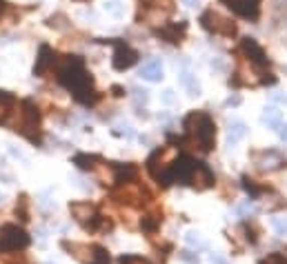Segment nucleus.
I'll return each instance as SVG.
<instances>
[{"label":"nucleus","mask_w":287,"mask_h":264,"mask_svg":"<svg viewBox=\"0 0 287 264\" xmlns=\"http://www.w3.org/2000/svg\"><path fill=\"white\" fill-rule=\"evenodd\" d=\"M58 80L67 89L74 91V98L83 105H94L98 100V93L94 89V80L87 74L83 60L78 56H65V62L58 69Z\"/></svg>","instance_id":"f257e3e1"},{"label":"nucleus","mask_w":287,"mask_h":264,"mask_svg":"<svg viewBox=\"0 0 287 264\" xmlns=\"http://www.w3.org/2000/svg\"><path fill=\"white\" fill-rule=\"evenodd\" d=\"M183 124H185L187 140L198 149V151H203V153L212 151L214 140H216V127H214V120H212L209 113L192 111Z\"/></svg>","instance_id":"f03ea898"},{"label":"nucleus","mask_w":287,"mask_h":264,"mask_svg":"<svg viewBox=\"0 0 287 264\" xmlns=\"http://www.w3.org/2000/svg\"><path fill=\"white\" fill-rule=\"evenodd\" d=\"M176 160H178L176 147H161L158 151H154L152 158L147 160V169H150L152 178L163 184H169V173H172V167Z\"/></svg>","instance_id":"7ed1b4c3"},{"label":"nucleus","mask_w":287,"mask_h":264,"mask_svg":"<svg viewBox=\"0 0 287 264\" xmlns=\"http://www.w3.org/2000/svg\"><path fill=\"white\" fill-rule=\"evenodd\" d=\"M29 244V235L16 224H5L0 229V253H14Z\"/></svg>","instance_id":"20e7f679"},{"label":"nucleus","mask_w":287,"mask_h":264,"mask_svg":"<svg viewBox=\"0 0 287 264\" xmlns=\"http://www.w3.org/2000/svg\"><path fill=\"white\" fill-rule=\"evenodd\" d=\"M201 23L203 27L212 34H218V36H234L236 34V25L227 18V16L214 12V9H207L203 16H201Z\"/></svg>","instance_id":"39448f33"},{"label":"nucleus","mask_w":287,"mask_h":264,"mask_svg":"<svg viewBox=\"0 0 287 264\" xmlns=\"http://www.w3.org/2000/svg\"><path fill=\"white\" fill-rule=\"evenodd\" d=\"M38 124H40V113L38 107H34V102L25 100L23 102V111H20V122L16 124V131L25 133L27 138H36L34 131H38Z\"/></svg>","instance_id":"423d86ee"},{"label":"nucleus","mask_w":287,"mask_h":264,"mask_svg":"<svg viewBox=\"0 0 287 264\" xmlns=\"http://www.w3.org/2000/svg\"><path fill=\"white\" fill-rule=\"evenodd\" d=\"M69 211L71 215H74L76 222H80V224L85 226H91V229H98V222H100V215L96 213V206L91 204V202H74V204H69Z\"/></svg>","instance_id":"0eeeda50"},{"label":"nucleus","mask_w":287,"mask_h":264,"mask_svg":"<svg viewBox=\"0 0 287 264\" xmlns=\"http://www.w3.org/2000/svg\"><path fill=\"white\" fill-rule=\"evenodd\" d=\"M116 49H114V58H111V67L116 71H125L129 67H134L138 62V51L131 49L127 43H114Z\"/></svg>","instance_id":"6e6552de"},{"label":"nucleus","mask_w":287,"mask_h":264,"mask_svg":"<svg viewBox=\"0 0 287 264\" xmlns=\"http://www.w3.org/2000/svg\"><path fill=\"white\" fill-rule=\"evenodd\" d=\"M240 51H243L245 58L249 60V65L258 67L260 71L269 67V60H267V56H265L263 47L256 43L254 38H243V43H240Z\"/></svg>","instance_id":"1a4fd4ad"},{"label":"nucleus","mask_w":287,"mask_h":264,"mask_svg":"<svg viewBox=\"0 0 287 264\" xmlns=\"http://www.w3.org/2000/svg\"><path fill=\"white\" fill-rule=\"evenodd\" d=\"M254 162L263 171H276L287 167V158L280 151H276V149H265V151L254 153Z\"/></svg>","instance_id":"9d476101"},{"label":"nucleus","mask_w":287,"mask_h":264,"mask_svg":"<svg viewBox=\"0 0 287 264\" xmlns=\"http://www.w3.org/2000/svg\"><path fill=\"white\" fill-rule=\"evenodd\" d=\"M229 9L234 14L243 16V18H249V20H256L258 18V12H260V0H227Z\"/></svg>","instance_id":"9b49d317"},{"label":"nucleus","mask_w":287,"mask_h":264,"mask_svg":"<svg viewBox=\"0 0 287 264\" xmlns=\"http://www.w3.org/2000/svg\"><path fill=\"white\" fill-rule=\"evenodd\" d=\"M189 184H192L196 191H205V189H209V186L214 184V175H212V171L205 167L203 162H196V167H194V171H192V178H189Z\"/></svg>","instance_id":"f8f14e48"},{"label":"nucleus","mask_w":287,"mask_h":264,"mask_svg":"<svg viewBox=\"0 0 287 264\" xmlns=\"http://www.w3.org/2000/svg\"><path fill=\"white\" fill-rule=\"evenodd\" d=\"M138 76L142 78V80L147 82H161L163 80V62L161 60H147L145 65L140 67V71H138Z\"/></svg>","instance_id":"ddd939ff"},{"label":"nucleus","mask_w":287,"mask_h":264,"mask_svg":"<svg viewBox=\"0 0 287 264\" xmlns=\"http://www.w3.org/2000/svg\"><path fill=\"white\" fill-rule=\"evenodd\" d=\"M51 65H54V51H51L47 45H43V47H40L38 62H36V67H34V74H36V76H43Z\"/></svg>","instance_id":"4468645a"},{"label":"nucleus","mask_w":287,"mask_h":264,"mask_svg":"<svg viewBox=\"0 0 287 264\" xmlns=\"http://www.w3.org/2000/svg\"><path fill=\"white\" fill-rule=\"evenodd\" d=\"M178 76H181V85L187 89V96H201V85H198L196 76H194L187 67H183Z\"/></svg>","instance_id":"2eb2a0df"},{"label":"nucleus","mask_w":287,"mask_h":264,"mask_svg":"<svg viewBox=\"0 0 287 264\" xmlns=\"http://www.w3.org/2000/svg\"><path fill=\"white\" fill-rule=\"evenodd\" d=\"M183 34H185V25H167V27L158 29V36L165 38L167 43H181Z\"/></svg>","instance_id":"dca6fc26"},{"label":"nucleus","mask_w":287,"mask_h":264,"mask_svg":"<svg viewBox=\"0 0 287 264\" xmlns=\"http://www.w3.org/2000/svg\"><path fill=\"white\" fill-rule=\"evenodd\" d=\"M260 122L267 124L269 129H276V131H278V127L283 124V113H280L276 107H267L263 111V116H260Z\"/></svg>","instance_id":"f3484780"},{"label":"nucleus","mask_w":287,"mask_h":264,"mask_svg":"<svg viewBox=\"0 0 287 264\" xmlns=\"http://www.w3.org/2000/svg\"><path fill=\"white\" fill-rule=\"evenodd\" d=\"M63 246L71 251V255L76 257V260L89 264V255H91V246H85V244H69V242H63Z\"/></svg>","instance_id":"a211bd4d"},{"label":"nucleus","mask_w":287,"mask_h":264,"mask_svg":"<svg viewBox=\"0 0 287 264\" xmlns=\"http://www.w3.org/2000/svg\"><path fill=\"white\" fill-rule=\"evenodd\" d=\"M245 136H247V124H245L243 120H236L229 124V131H227V140L229 142H240Z\"/></svg>","instance_id":"6ab92c4d"},{"label":"nucleus","mask_w":287,"mask_h":264,"mask_svg":"<svg viewBox=\"0 0 287 264\" xmlns=\"http://www.w3.org/2000/svg\"><path fill=\"white\" fill-rule=\"evenodd\" d=\"M102 9L107 12V16H111V18H122L125 16V5L120 3V0H107L105 5H102Z\"/></svg>","instance_id":"aec40b11"},{"label":"nucleus","mask_w":287,"mask_h":264,"mask_svg":"<svg viewBox=\"0 0 287 264\" xmlns=\"http://www.w3.org/2000/svg\"><path fill=\"white\" fill-rule=\"evenodd\" d=\"M89 264H109V255L107 251L98 244L91 246V255H89Z\"/></svg>","instance_id":"412c9836"},{"label":"nucleus","mask_w":287,"mask_h":264,"mask_svg":"<svg viewBox=\"0 0 287 264\" xmlns=\"http://www.w3.org/2000/svg\"><path fill=\"white\" fill-rule=\"evenodd\" d=\"M47 27L65 31V29H69L71 25H69V18H67V16H63V14H56V16H51V18H47Z\"/></svg>","instance_id":"4be33fe9"},{"label":"nucleus","mask_w":287,"mask_h":264,"mask_svg":"<svg viewBox=\"0 0 287 264\" xmlns=\"http://www.w3.org/2000/svg\"><path fill=\"white\" fill-rule=\"evenodd\" d=\"M96 160H98V158H94V155H87V153H78V155H76V158H74V162L78 164L80 169H96V164H94Z\"/></svg>","instance_id":"5701e85b"},{"label":"nucleus","mask_w":287,"mask_h":264,"mask_svg":"<svg viewBox=\"0 0 287 264\" xmlns=\"http://www.w3.org/2000/svg\"><path fill=\"white\" fill-rule=\"evenodd\" d=\"M14 102V98L12 96H7L5 91H0V122L5 120V116H7V107Z\"/></svg>","instance_id":"b1692460"},{"label":"nucleus","mask_w":287,"mask_h":264,"mask_svg":"<svg viewBox=\"0 0 287 264\" xmlns=\"http://www.w3.org/2000/svg\"><path fill=\"white\" fill-rule=\"evenodd\" d=\"M185 242H187L189 246H203V244H205L203 237H201V233H198V231H187Z\"/></svg>","instance_id":"393cba45"},{"label":"nucleus","mask_w":287,"mask_h":264,"mask_svg":"<svg viewBox=\"0 0 287 264\" xmlns=\"http://www.w3.org/2000/svg\"><path fill=\"white\" fill-rule=\"evenodd\" d=\"M271 226L278 235H287V217H274L271 220Z\"/></svg>","instance_id":"a878e982"},{"label":"nucleus","mask_w":287,"mask_h":264,"mask_svg":"<svg viewBox=\"0 0 287 264\" xmlns=\"http://www.w3.org/2000/svg\"><path fill=\"white\" fill-rule=\"evenodd\" d=\"M161 100L165 102V105H174V102H176V96H174L172 89H165L163 91V96H161Z\"/></svg>","instance_id":"bb28decb"},{"label":"nucleus","mask_w":287,"mask_h":264,"mask_svg":"<svg viewBox=\"0 0 287 264\" xmlns=\"http://www.w3.org/2000/svg\"><path fill=\"white\" fill-rule=\"evenodd\" d=\"M122 264H150V262L138 255H127V257H122Z\"/></svg>","instance_id":"cd10ccee"},{"label":"nucleus","mask_w":287,"mask_h":264,"mask_svg":"<svg viewBox=\"0 0 287 264\" xmlns=\"http://www.w3.org/2000/svg\"><path fill=\"white\" fill-rule=\"evenodd\" d=\"M245 189H247L252 195H258L260 191H263V189H258V186L254 184V180H245Z\"/></svg>","instance_id":"c85d7f7f"},{"label":"nucleus","mask_w":287,"mask_h":264,"mask_svg":"<svg viewBox=\"0 0 287 264\" xmlns=\"http://www.w3.org/2000/svg\"><path fill=\"white\" fill-rule=\"evenodd\" d=\"M134 93H136V100L138 102H147V98H150V96H147L150 91H145V89H134Z\"/></svg>","instance_id":"c756f323"},{"label":"nucleus","mask_w":287,"mask_h":264,"mask_svg":"<svg viewBox=\"0 0 287 264\" xmlns=\"http://www.w3.org/2000/svg\"><path fill=\"white\" fill-rule=\"evenodd\" d=\"M252 211H254V206L249 204V202H245V204L238 206V213H243V215H245V213H252Z\"/></svg>","instance_id":"7c9ffc66"},{"label":"nucleus","mask_w":287,"mask_h":264,"mask_svg":"<svg viewBox=\"0 0 287 264\" xmlns=\"http://www.w3.org/2000/svg\"><path fill=\"white\" fill-rule=\"evenodd\" d=\"M263 264H285V262L280 260L278 255H271V257H267V260H263Z\"/></svg>","instance_id":"2f4dec72"},{"label":"nucleus","mask_w":287,"mask_h":264,"mask_svg":"<svg viewBox=\"0 0 287 264\" xmlns=\"http://www.w3.org/2000/svg\"><path fill=\"white\" fill-rule=\"evenodd\" d=\"M278 136H280L283 142H287V124H280V127H278Z\"/></svg>","instance_id":"473e14b6"},{"label":"nucleus","mask_w":287,"mask_h":264,"mask_svg":"<svg viewBox=\"0 0 287 264\" xmlns=\"http://www.w3.org/2000/svg\"><path fill=\"white\" fill-rule=\"evenodd\" d=\"M271 98H274L276 102H283V105H287V96H280V93H274V96H271Z\"/></svg>","instance_id":"72a5a7b5"},{"label":"nucleus","mask_w":287,"mask_h":264,"mask_svg":"<svg viewBox=\"0 0 287 264\" xmlns=\"http://www.w3.org/2000/svg\"><path fill=\"white\" fill-rule=\"evenodd\" d=\"M212 264H227V260H225V257H220V255H214L212 257Z\"/></svg>","instance_id":"f704fd0d"},{"label":"nucleus","mask_w":287,"mask_h":264,"mask_svg":"<svg viewBox=\"0 0 287 264\" xmlns=\"http://www.w3.org/2000/svg\"><path fill=\"white\" fill-rule=\"evenodd\" d=\"M238 102H240V98H238V96H234V98H229V100L225 102V105H227V107H232V105H238Z\"/></svg>","instance_id":"c9c22d12"},{"label":"nucleus","mask_w":287,"mask_h":264,"mask_svg":"<svg viewBox=\"0 0 287 264\" xmlns=\"http://www.w3.org/2000/svg\"><path fill=\"white\" fill-rule=\"evenodd\" d=\"M183 3H185L187 7H196V5H198V0H183Z\"/></svg>","instance_id":"e433bc0d"},{"label":"nucleus","mask_w":287,"mask_h":264,"mask_svg":"<svg viewBox=\"0 0 287 264\" xmlns=\"http://www.w3.org/2000/svg\"><path fill=\"white\" fill-rule=\"evenodd\" d=\"M0 200H3V195H0Z\"/></svg>","instance_id":"4c0bfd02"}]
</instances>
